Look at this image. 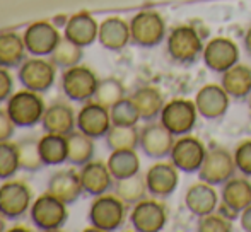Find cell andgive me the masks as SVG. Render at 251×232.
Returning a JSON list of instances; mask_svg holds the SVG:
<instances>
[{"instance_id":"40","label":"cell","mask_w":251,"mask_h":232,"mask_svg":"<svg viewBox=\"0 0 251 232\" xmlns=\"http://www.w3.org/2000/svg\"><path fill=\"white\" fill-rule=\"evenodd\" d=\"M236 169L245 176H251V140H245L236 147L234 152Z\"/></svg>"},{"instance_id":"9","label":"cell","mask_w":251,"mask_h":232,"mask_svg":"<svg viewBox=\"0 0 251 232\" xmlns=\"http://www.w3.org/2000/svg\"><path fill=\"white\" fill-rule=\"evenodd\" d=\"M205 156H207V150L203 143L193 137H181L178 142H175L169 154L171 162L181 173H199Z\"/></svg>"},{"instance_id":"11","label":"cell","mask_w":251,"mask_h":232,"mask_svg":"<svg viewBox=\"0 0 251 232\" xmlns=\"http://www.w3.org/2000/svg\"><path fill=\"white\" fill-rule=\"evenodd\" d=\"M173 137L175 135L162 123H149L140 132L139 145L147 157L162 159V157H168L171 154L173 145H175Z\"/></svg>"},{"instance_id":"26","label":"cell","mask_w":251,"mask_h":232,"mask_svg":"<svg viewBox=\"0 0 251 232\" xmlns=\"http://www.w3.org/2000/svg\"><path fill=\"white\" fill-rule=\"evenodd\" d=\"M43 128L48 133H58V135H69L72 133L75 125V116L70 106L67 104H53L43 115Z\"/></svg>"},{"instance_id":"17","label":"cell","mask_w":251,"mask_h":232,"mask_svg":"<svg viewBox=\"0 0 251 232\" xmlns=\"http://www.w3.org/2000/svg\"><path fill=\"white\" fill-rule=\"evenodd\" d=\"M195 106L205 119H217L226 115L229 108V94L222 86L207 84L197 93Z\"/></svg>"},{"instance_id":"33","label":"cell","mask_w":251,"mask_h":232,"mask_svg":"<svg viewBox=\"0 0 251 232\" xmlns=\"http://www.w3.org/2000/svg\"><path fill=\"white\" fill-rule=\"evenodd\" d=\"M147 185L146 179L139 174L130 176L125 179H118L116 183V196L125 203H139L146 198Z\"/></svg>"},{"instance_id":"29","label":"cell","mask_w":251,"mask_h":232,"mask_svg":"<svg viewBox=\"0 0 251 232\" xmlns=\"http://www.w3.org/2000/svg\"><path fill=\"white\" fill-rule=\"evenodd\" d=\"M94 139L86 133H69L67 135V161L74 166H84L94 156Z\"/></svg>"},{"instance_id":"24","label":"cell","mask_w":251,"mask_h":232,"mask_svg":"<svg viewBox=\"0 0 251 232\" xmlns=\"http://www.w3.org/2000/svg\"><path fill=\"white\" fill-rule=\"evenodd\" d=\"M80 183L86 193L93 196L104 195L109 188H111V179L113 176L108 169V164L102 162H87L80 169Z\"/></svg>"},{"instance_id":"3","label":"cell","mask_w":251,"mask_h":232,"mask_svg":"<svg viewBox=\"0 0 251 232\" xmlns=\"http://www.w3.org/2000/svg\"><path fill=\"white\" fill-rule=\"evenodd\" d=\"M7 113L16 126H33L43 119L45 104L43 99L34 91H21L14 94L7 103Z\"/></svg>"},{"instance_id":"27","label":"cell","mask_w":251,"mask_h":232,"mask_svg":"<svg viewBox=\"0 0 251 232\" xmlns=\"http://www.w3.org/2000/svg\"><path fill=\"white\" fill-rule=\"evenodd\" d=\"M108 169L116 181L139 174L140 171L139 156L132 149L113 150V154L108 159Z\"/></svg>"},{"instance_id":"35","label":"cell","mask_w":251,"mask_h":232,"mask_svg":"<svg viewBox=\"0 0 251 232\" xmlns=\"http://www.w3.org/2000/svg\"><path fill=\"white\" fill-rule=\"evenodd\" d=\"M17 157H19V167L27 171H38L45 166L40 154V145L33 140H23L16 145Z\"/></svg>"},{"instance_id":"25","label":"cell","mask_w":251,"mask_h":232,"mask_svg":"<svg viewBox=\"0 0 251 232\" xmlns=\"http://www.w3.org/2000/svg\"><path fill=\"white\" fill-rule=\"evenodd\" d=\"M222 87L234 99H246L251 94V67L236 63L222 73Z\"/></svg>"},{"instance_id":"8","label":"cell","mask_w":251,"mask_h":232,"mask_svg":"<svg viewBox=\"0 0 251 232\" xmlns=\"http://www.w3.org/2000/svg\"><path fill=\"white\" fill-rule=\"evenodd\" d=\"M98 84H100V80L96 79V75L89 69L79 65L67 69V72L62 77V87L65 96L72 101H79V103L94 97L98 91Z\"/></svg>"},{"instance_id":"16","label":"cell","mask_w":251,"mask_h":232,"mask_svg":"<svg viewBox=\"0 0 251 232\" xmlns=\"http://www.w3.org/2000/svg\"><path fill=\"white\" fill-rule=\"evenodd\" d=\"M79 132L86 133L91 139H101L111 128V115L108 108L100 103H89L79 111L77 116Z\"/></svg>"},{"instance_id":"2","label":"cell","mask_w":251,"mask_h":232,"mask_svg":"<svg viewBox=\"0 0 251 232\" xmlns=\"http://www.w3.org/2000/svg\"><path fill=\"white\" fill-rule=\"evenodd\" d=\"M130 36L137 46H157L166 38L164 19L154 10H142L130 21Z\"/></svg>"},{"instance_id":"34","label":"cell","mask_w":251,"mask_h":232,"mask_svg":"<svg viewBox=\"0 0 251 232\" xmlns=\"http://www.w3.org/2000/svg\"><path fill=\"white\" fill-rule=\"evenodd\" d=\"M82 58V48L79 45L72 43L70 40H60V43L56 45V48L51 53V62L63 69H70L75 67Z\"/></svg>"},{"instance_id":"22","label":"cell","mask_w":251,"mask_h":232,"mask_svg":"<svg viewBox=\"0 0 251 232\" xmlns=\"http://www.w3.org/2000/svg\"><path fill=\"white\" fill-rule=\"evenodd\" d=\"M84 188L80 183V176L75 174L74 171H58L53 174L48 181V193L62 200L63 203H74L80 195Z\"/></svg>"},{"instance_id":"44","label":"cell","mask_w":251,"mask_h":232,"mask_svg":"<svg viewBox=\"0 0 251 232\" xmlns=\"http://www.w3.org/2000/svg\"><path fill=\"white\" fill-rule=\"evenodd\" d=\"M243 43H245V50H246V53L251 57V27L248 31H246V34H245V40H243Z\"/></svg>"},{"instance_id":"7","label":"cell","mask_w":251,"mask_h":232,"mask_svg":"<svg viewBox=\"0 0 251 232\" xmlns=\"http://www.w3.org/2000/svg\"><path fill=\"white\" fill-rule=\"evenodd\" d=\"M67 217V203L53 196L51 193L41 195L31 209V219L40 229L43 231H56L65 224Z\"/></svg>"},{"instance_id":"4","label":"cell","mask_w":251,"mask_h":232,"mask_svg":"<svg viewBox=\"0 0 251 232\" xmlns=\"http://www.w3.org/2000/svg\"><path fill=\"white\" fill-rule=\"evenodd\" d=\"M197 110L195 103L188 99H173L164 104L161 111V123L175 137L188 135L197 125Z\"/></svg>"},{"instance_id":"15","label":"cell","mask_w":251,"mask_h":232,"mask_svg":"<svg viewBox=\"0 0 251 232\" xmlns=\"http://www.w3.org/2000/svg\"><path fill=\"white\" fill-rule=\"evenodd\" d=\"M60 43V34L50 23H34L24 33V45L31 55L45 57L51 55L56 45Z\"/></svg>"},{"instance_id":"1","label":"cell","mask_w":251,"mask_h":232,"mask_svg":"<svg viewBox=\"0 0 251 232\" xmlns=\"http://www.w3.org/2000/svg\"><path fill=\"white\" fill-rule=\"evenodd\" d=\"M203 43L190 26H178L168 36V55L179 65H192L203 55Z\"/></svg>"},{"instance_id":"28","label":"cell","mask_w":251,"mask_h":232,"mask_svg":"<svg viewBox=\"0 0 251 232\" xmlns=\"http://www.w3.org/2000/svg\"><path fill=\"white\" fill-rule=\"evenodd\" d=\"M130 99L139 110L140 119H146V121H151L155 116H159L164 108V99L155 87H140Z\"/></svg>"},{"instance_id":"18","label":"cell","mask_w":251,"mask_h":232,"mask_svg":"<svg viewBox=\"0 0 251 232\" xmlns=\"http://www.w3.org/2000/svg\"><path fill=\"white\" fill-rule=\"evenodd\" d=\"M147 191L154 196H166L173 195L178 186V169L175 164H155L146 174Z\"/></svg>"},{"instance_id":"36","label":"cell","mask_w":251,"mask_h":232,"mask_svg":"<svg viewBox=\"0 0 251 232\" xmlns=\"http://www.w3.org/2000/svg\"><path fill=\"white\" fill-rule=\"evenodd\" d=\"M109 115H111V123L113 125H123V126H133L137 125V121L140 119L139 110L133 104L132 99H120L116 104H113L109 108Z\"/></svg>"},{"instance_id":"19","label":"cell","mask_w":251,"mask_h":232,"mask_svg":"<svg viewBox=\"0 0 251 232\" xmlns=\"http://www.w3.org/2000/svg\"><path fill=\"white\" fill-rule=\"evenodd\" d=\"M98 40L106 50L120 51L132 41L130 36V24H126L120 17H108L100 24Z\"/></svg>"},{"instance_id":"46","label":"cell","mask_w":251,"mask_h":232,"mask_svg":"<svg viewBox=\"0 0 251 232\" xmlns=\"http://www.w3.org/2000/svg\"><path fill=\"white\" fill-rule=\"evenodd\" d=\"M250 108H251V101H250Z\"/></svg>"},{"instance_id":"23","label":"cell","mask_w":251,"mask_h":232,"mask_svg":"<svg viewBox=\"0 0 251 232\" xmlns=\"http://www.w3.org/2000/svg\"><path fill=\"white\" fill-rule=\"evenodd\" d=\"M185 205L193 215L205 217L208 213H214L215 207H217V193L214 191L212 185H207L203 181L197 183V185L190 186L186 191Z\"/></svg>"},{"instance_id":"37","label":"cell","mask_w":251,"mask_h":232,"mask_svg":"<svg viewBox=\"0 0 251 232\" xmlns=\"http://www.w3.org/2000/svg\"><path fill=\"white\" fill-rule=\"evenodd\" d=\"M94 97H96V103H100L106 108H111L120 99H123V87L118 80L104 79L98 84V91L94 94Z\"/></svg>"},{"instance_id":"43","label":"cell","mask_w":251,"mask_h":232,"mask_svg":"<svg viewBox=\"0 0 251 232\" xmlns=\"http://www.w3.org/2000/svg\"><path fill=\"white\" fill-rule=\"evenodd\" d=\"M241 227L245 231L251 232V205L241 212Z\"/></svg>"},{"instance_id":"45","label":"cell","mask_w":251,"mask_h":232,"mask_svg":"<svg viewBox=\"0 0 251 232\" xmlns=\"http://www.w3.org/2000/svg\"><path fill=\"white\" fill-rule=\"evenodd\" d=\"M2 213H0V232H2L3 229H5V224H3V219H2Z\"/></svg>"},{"instance_id":"38","label":"cell","mask_w":251,"mask_h":232,"mask_svg":"<svg viewBox=\"0 0 251 232\" xmlns=\"http://www.w3.org/2000/svg\"><path fill=\"white\" fill-rule=\"evenodd\" d=\"M17 169H19V157L16 145L0 142V179L10 178Z\"/></svg>"},{"instance_id":"20","label":"cell","mask_w":251,"mask_h":232,"mask_svg":"<svg viewBox=\"0 0 251 232\" xmlns=\"http://www.w3.org/2000/svg\"><path fill=\"white\" fill-rule=\"evenodd\" d=\"M222 205L226 210L238 215L251 205V183L246 179L231 178L222 188Z\"/></svg>"},{"instance_id":"42","label":"cell","mask_w":251,"mask_h":232,"mask_svg":"<svg viewBox=\"0 0 251 232\" xmlns=\"http://www.w3.org/2000/svg\"><path fill=\"white\" fill-rule=\"evenodd\" d=\"M12 77H10V73L5 70V67H0V103L2 101H5L7 97L10 96V93H12Z\"/></svg>"},{"instance_id":"32","label":"cell","mask_w":251,"mask_h":232,"mask_svg":"<svg viewBox=\"0 0 251 232\" xmlns=\"http://www.w3.org/2000/svg\"><path fill=\"white\" fill-rule=\"evenodd\" d=\"M140 133L137 132L135 125L133 126H123V125H113L109 132L106 133V142L111 150H123L132 149L139 145Z\"/></svg>"},{"instance_id":"6","label":"cell","mask_w":251,"mask_h":232,"mask_svg":"<svg viewBox=\"0 0 251 232\" xmlns=\"http://www.w3.org/2000/svg\"><path fill=\"white\" fill-rule=\"evenodd\" d=\"M234 156H231L226 149H212L210 152H207L203 162H201L199 178L207 185L217 186L229 181L234 176Z\"/></svg>"},{"instance_id":"21","label":"cell","mask_w":251,"mask_h":232,"mask_svg":"<svg viewBox=\"0 0 251 232\" xmlns=\"http://www.w3.org/2000/svg\"><path fill=\"white\" fill-rule=\"evenodd\" d=\"M100 26L89 14H75L69 19L65 26V38L80 48L89 46L96 41Z\"/></svg>"},{"instance_id":"12","label":"cell","mask_w":251,"mask_h":232,"mask_svg":"<svg viewBox=\"0 0 251 232\" xmlns=\"http://www.w3.org/2000/svg\"><path fill=\"white\" fill-rule=\"evenodd\" d=\"M19 80L26 89L43 93L55 82V67L41 58L27 60L19 69Z\"/></svg>"},{"instance_id":"5","label":"cell","mask_w":251,"mask_h":232,"mask_svg":"<svg viewBox=\"0 0 251 232\" xmlns=\"http://www.w3.org/2000/svg\"><path fill=\"white\" fill-rule=\"evenodd\" d=\"M89 220L98 231H116L125 220V202L113 195H100L91 205Z\"/></svg>"},{"instance_id":"30","label":"cell","mask_w":251,"mask_h":232,"mask_svg":"<svg viewBox=\"0 0 251 232\" xmlns=\"http://www.w3.org/2000/svg\"><path fill=\"white\" fill-rule=\"evenodd\" d=\"M24 38L16 33H2L0 34V67L12 69L24 62Z\"/></svg>"},{"instance_id":"41","label":"cell","mask_w":251,"mask_h":232,"mask_svg":"<svg viewBox=\"0 0 251 232\" xmlns=\"http://www.w3.org/2000/svg\"><path fill=\"white\" fill-rule=\"evenodd\" d=\"M14 121L7 111L0 110V142H7L14 133Z\"/></svg>"},{"instance_id":"10","label":"cell","mask_w":251,"mask_h":232,"mask_svg":"<svg viewBox=\"0 0 251 232\" xmlns=\"http://www.w3.org/2000/svg\"><path fill=\"white\" fill-rule=\"evenodd\" d=\"M239 60V50L236 43L227 38H214L203 48V63L215 73H224L234 67Z\"/></svg>"},{"instance_id":"39","label":"cell","mask_w":251,"mask_h":232,"mask_svg":"<svg viewBox=\"0 0 251 232\" xmlns=\"http://www.w3.org/2000/svg\"><path fill=\"white\" fill-rule=\"evenodd\" d=\"M199 231L200 232H231L232 226L226 217L208 213V215H205V217H200Z\"/></svg>"},{"instance_id":"31","label":"cell","mask_w":251,"mask_h":232,"mask_svg":"<svg viewBox=\"0 0 251 232\" xmlns=\"http://www.w3.org/2000/svg\"><path fill=\"white\" fill-rule=\"evenodd\" d=\"M45 166H58L67 161V137L58 133H47L38 142Z\"/></svg>"},{"instance_id":"13","label":"cell","mask_w":251,"mask_h":232,"mask_svg":"<svg viewBox=\"0 0 251 232\" xmlns=\"http://www.w3.org/2000/svg\"><path fill=\"white\" fill-rule=\"evenodd\" d=\"M166 220H168L166 209L154 200H142V202L135 203L132 215H130V222H132L133 229L139 232L162 231L166 226Z\"/></svg>"},{"instance_id":"14","label":"cell","mask_w":251,"mask_h":232,"mask_svg":"<svg viewBox=\"0 0 251 232\" xmlns=\"http://www.w3.org/2000/svg\"><path fill=\"white\" fill-rule=\"evenodd\" d=\"M31 191L24 183L10 181L0 186V213L7 219H19L27 210Z\"/></svg>"}]
</instances>
